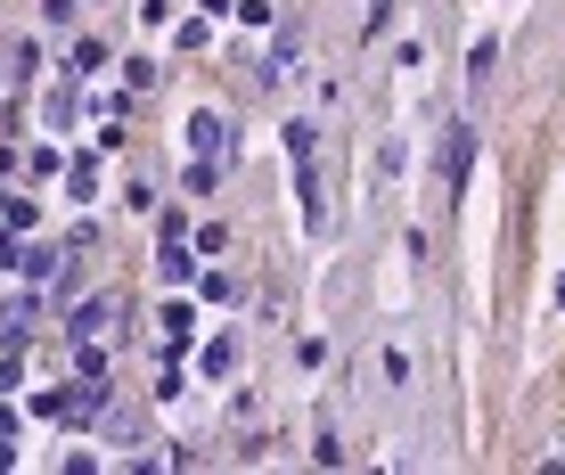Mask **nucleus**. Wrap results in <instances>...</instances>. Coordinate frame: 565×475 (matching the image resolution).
Listing matches in <instances>:
<instances>
[{
  "mask_svg": "<svg viewBox=\"0 0 565 475\" xmlns=\"http://www.w3.org/2000/svg\"><path fill=\"white\" fill-rule=\"evenodd\" d=\"M115 328H124V295H115V287L74 295V304H66V345H115Z\"/></svg>",
  "mask_w": 565,
  "mask_h": 475,
  "instance_id": "1",
  "label": "nucleus"
},
{
  "mask_svg": "<svg viewBox=\"0 0 565 475\" xmlns=\"http://www.w3.org/2000/svg\"><path fill=\"white\" fill-rule=\"evenodd\" d=\"M189 148H198V156H222V165H238V115L198 107V115H189Z\"/></svg>",
  "mask_w": 565,
  "mask_h": 475,
  "instance_id": "2",
  "label": "nucleus"
},
{
  "mask_svg": "<svg viewBox=\"0 0 565 475\" xmlns=\"http://www.w3.org/2000/svg\"><path fill=\"white\" fill-rule=\"evenodd\" d=\"M238 369H246V336L238 328H213L205 345H198V378L222 386V378H238Z\"/></svg>",
  "mask_w": 565,
  "mask_h": 475,
  "instance_id": "3",
  "label": "nucleus"
},
{
  "mask_svg": "<svg viewBox=\"0 0 565 475\" xmlns=\"http://www.w3.org/2000/svg\"><path fill=\"white\" fill-rule=\"evenodd\" d=\"M467 165H476V124H451V140H443V189H451V205L467 197Z\"/></svg>",
  "mask_w": 565,
  "mask_h": 475,
  "instance_id": "4",
  "label": "nucleus"
},
{
  "mask_svg": "<svg viewBox=\"0 0 565 475\" xmlns=\"http://www.w3.org/2000/svg\"><path fill=\"white\" fill-rule=\"evenodd\" d=\"M42 312H50V295H33V279H25V295H9V304H0V345H25Z\"/></svg>",
  "mask_w": 565,
  "mask_h": 475,
  "instance_id": "5",
  "label": "nucleus"
},
{
  "mask_svg": "<svg viewBox=\"0 0 565 475\" xmlns=\"http://www.w3.org/2000/svg\"><path fill=\"white\" fill-rule=\"evenodd\" d=\"M17 271H25V279H33V287H57V271H66V254H57V246H50V238H42V230H33V238H25V254H17Z\"/></svg>",
  "mask_w": 565,
  "mask_h": 475,
  "instance_id": "6",
  "label": "nucleus"
},
{
  "mask_svg": "<svg viewBox=\"0 0 565 475\" xmlns=\"http://www.w3.org/2000/svg\"><path fill=\"white\" fill-rule=\"evenodd\" d=\"M66 189H74V205H90V197H99V156H66Z\"/></svg>",
  "mask_w": 565,
  "mask_h": 475,
  "instance_id": "7",
  "label": "nucleus"
},
{
  "mask_svg": "<svg viewBox=\"0 0 565 475\" xmlns=\"http://www.w3.org/2000/svg\"><path fill=\"white\" fill-rule=\"evenodd\" d=\"M222 172H230V165H222V156H189V172H181V189H189V197H213V189H222Z\"/></svg>",
  "mask_w": 565,
  "mask_h": 475,
  "instance_id": "8",
  "label": "nucleus"
},
{
  "mask_svg": "<svg viewBox=\"0 0 565 475\" xmlns=\"http://www.w3.org/2000/svg\"><path fill=\"white\" fill-rule=\"evenodd\" d=\"M492 57H500V42H492V33H483V42L467 50V91H476V98L492 91Z\"/></svg>",
  "mask_w": 565,
  "mask_h": 475,
  "instance_id": "9",
  "label": "nucleus"
},
{
  "mask_svg": "<svg viewBox=\"0 0 565 475\" xmlns=\"http://www.w3.org/2000/svg\"><path fill=\"white\" fill-rule=\"evenodd\" d=\"M83 115V98H74V83H50V98H42V124H74Z\"/></svg>",
  "mask_w": 565,
  "mask_h": 475,
  "instance_id": "10",
  "label": "nucleus"
},
{
  "mask_svg": "<svg viewBox=\"0 0 565 475\" xmlns=\"http://www.w3.org/2000/svg\"><path fill=\"white\" fill-rule=\"evenodd\" d=\"M198 295H205V304H213V312H230V304H238V295H246V287H238V279H230V271H205V279H198Z\"/></svg>",
  "mask_w": 565,
  "mask_h": 475,
  "instance_id": "11",
  "label": "nucleus"
},
{
  "mask_svg": "<svg viewBox=\"0 0 565 475\" xmlns=\"http://www.w3.org/2000/svg\"><path fill=\"white\" fill-rule=\"evenodd\" d=\"M0 222H9V230H42V205H33V197H0Z\"/></svg>",
  "mask_w": 565,
  "mask_h": 475,
  "instance_id": "12",
  "label": "nucleus"
},
{
  "mask_svg": "<svg viewBox=\"0 0 565 475\" xmlns=\"http://www.w3.org/2000/svg\"><path fill=\"white\" fill-rule=\"evenodd\" d=\"M25 172H33V181H57V172H66V156H57L50 140H33V148H25Z\"/></svg>",
  "mask_w": 565,
  "mask_h": 475,
  "instance_id": "13",
  "label": "nucleus"
},
{
  "mask_svg": "<svg viewBox=\"0 0 565 475\" xmlns=\"http://www.w3.org/2000/svg\"><path fill=\"white\" fill-rule=\"evenodd\" d=\"M311 460H320V467H344V434H337V419L311 434Z\"/></svg>",
  "mask_w": 565,
  "mask_h": 475,
  "instance_id": "14",
  "label": "nucleus"
},
{
  "mask_svg": "<svg viewBox=\"0 0 565 475\" xmlns=\"http://www.w3.org/2000/svg\"><path fill=\"white\" fill-rule=\"evenodd\" d=\"M156 328H164V336H181V345H189V328H198V312H189V304H181V295H172V304H164V312H156Z\"/></svg>",
  "mask_w": 565,
  "mask_h": 475,
  "instance_id": "15",
  "label": "nucleus"
},
{
  "mask_svg": "<svg viewBox=\"0 0 565 475\" xmlns=\"http://www.w3.org/2000/svg\"><path fill=\"white\" fill-rule=\"evenodd\" d=\"M107 57H115V50L99 42V33H83V42H74V74H99V66H107Z\"/></svg>",
  "mask_w": 565,
  "mask_h": 475,
  "instance_id": "16",
  "label": "nucleus"
},
{
  "mask_svg": "<svg viewBox=\"0 0 565 475\" xmlns=\"http://www.w3.org/2000/svg\"><path fill=\"white\" fill-rule=\"evenodd\" d=\"M25 386V345H0V393Z\"/></svg>",
  "mask_w": 565,
  "mask_h": 475,
  "instance_id": "17",
  "label": "nucleus"
},
{
  "mask_svg": "<svg viewBox=\"0 0 565 475\" xmlns=\"http://www.w3.org/2000/svg\"><path fill=\"white\" fill-rule=\"evenodd\" d=\"M205 25H213V17H205V9H198V17H181V33H172V42H181V50H205V42H213V33H205Z\"/></svg>",
  "mask_w": 565,
  "mask_h": 475,
  "instance_id": "18",
  "label": "nucleus"
},
{
  "mask_svg": "<svg viewBox=\"0 0 565 475\" xmlns=\"http://www.w3.org/2000/svg\"><path fill=\"white\" fill-rule=\"evenodd\" d=\"M402 156H411L402 140H385V148H377V181H402Z\"/></svg>",
  "mask_w": 565,
  "mask_h": 475,
  "instance_id": "19",
  "label": "nucleus"
},
{
  "mask_svg": "<svg viewBox=\"0 0 565 475\" xmlns=\"http://www.w3.org/2000/svg\"><path fill=\"white\" fill-rule=\"evenodd\" d=\"M25 131V98H0V140H17Z\"/></svg>",
  "mask_w": 565,
  "mask_h": 475,
  "instance_id": "20",
  "label": "nucleus"
},
{
  "mask_svg": "<svg viewBox=\"0 0 565 475\" xmlns=\"http://www.w3.org/2000/svg\"><path fill=\"white\" fill-rule=\"evenodd\" d=\"M17 254H25V230H9V222H0V271H17Z\"/></svg>",
  "mask_w": 565,
  "mask_h": 475,
  "instance_id": "21",
  "label": "nucleus"
},
{
  "mask_svg": "<svg viewBox=\"0 0 565 475\" xmlns=\"http://www.w3.org/2000/svg\"><path fill=\"white\" fill-rule=\"evenodd\" d=\"M42 17H50L57 33H66V25H74V0H42Z\"/></svg>",
  "mask_w": 565,
  "mask_h": 475,
  "instance_id": "22",
  "label": "nucleus"
},
{
  "mask_svg": "<svg viewBox=\"0 0 565 475\" xmlns=\"http://www.w3.org/2000/svg\"><path fill=\"white\" fill-rule=\"evenodd\" d=\"M198 9H205V17H230V9H238V0H198Z\"/></svg>",
  "mask_w": 565,
  "mask_h": 475,
  "instance_id": "23",
  "label": "nucleus"
},
{
  "mask_svg": "<svg viewBox=\"0 0 565 475\" xmlns=\"http://www.w3.org/2000/svg\"><path fill=\"white\" fill-rule=\"evenodd\" d=\"M17 426H25V419H17V410H9V402H0V434H17Z\"/></svg>",
  "mask_w": 565,
  "mask_h": 475,
  "instance_id": "24",
  "label": "nucleus"
}]
</instances>
